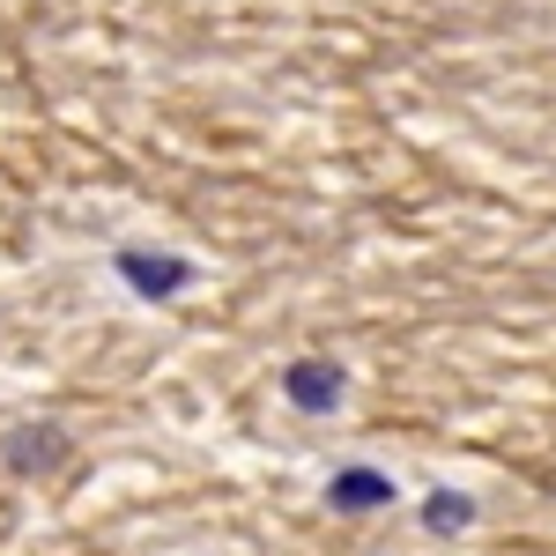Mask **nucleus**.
<instances>
[{"instance_id": "20e7f679", "label": "nucleus", "mask_w": 556, "mask_h": 556, "mask_svg": "<svg viewBox=\"0 0 556 556\" xmlns=\"http://www.w3.org/2000/svg\"><path fill=\"white\" fill-rule=\"evenodd\" d=\"M460 519H468L460 497H430V527H460Z\"/></svg>"}, {"instance_id": "f257e3e1", "label": "nucleus", "mask_w": 556, "mask_h": 556, "mask_svg": "<svg viewBox=\"0 0 556 556\" xmlns=\"http://www.w3.org/2000/svg\"><path fill=\"white\" fill-rule=\"evenodd\" d=\"M290 393H298L304 408H327V401L342 393V379H334V371H319V364H298V371H290Z\"/></svg>"}, {"instance_id": "f03ea898", "label": "nucleus", "mask_w": 556, "mask_h": 556, "mask_svg": "<svg viewBox=\"0 0 556 556\" xmlns=\"http://www.w3.org/2000/svg\"><path fill=\"white\" fill-rule=\"evenodd\" d=\"M386 497H393V490H386L379 475H342V482H334V505H349V513H364V505H386Z\"/></svg>"}, {"instance_id": "7ed1b4c3", "label": "nucleus", "mask_w": 556, "mask_h": 556, "mask_svg": "<svg viewBox=\"0 0 556 556\" xmlns=\"http://www.w3.org/2000/svg\"><path fill=\"white\" fill-rule=\"evenodd\" d=\"M127 275L141 282V290H178V260H141V253H134Z\"/></svg>"}]
</instances>
